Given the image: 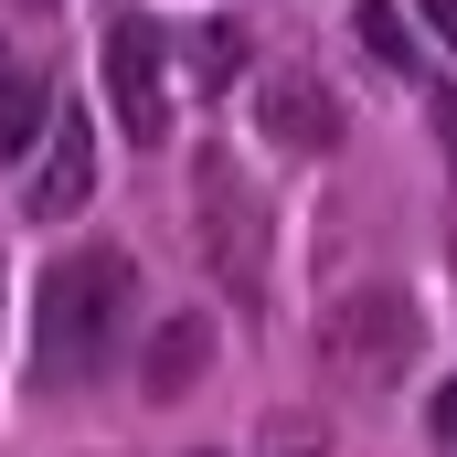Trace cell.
I'll return each instance as SVG.
<instances>
[{"label": "cell", "mask_w": 457, "mask_h": 457, "mask_svg": "<svg viewBox=\"0 0 457 457\" xmlns=\"http://www.w3.org/2000/svg\"><path fill=\"white\" fill-rule=\"evenodd\" d=\"M32 138H54V96H43V75H11L0 86V149L21 160Z\"/></svg>", "instance_id": "cell-8"}, {"label": "cell", "mask_w": 457, "mask_h": 457, "mask_svg": "<svg viewBox=\"0 0 457 457\" xmlns=\"http://www.w3.org/2000/svg\"><path fill=\"white\" fill-rule=\"evenodd\" d=\"M128 309H138V266L117 245H75L43 266V298H32V372L43 383H86L107 372V351L128 341Z\"/></svg>", "instance_id": "cell-1"}, {"label": "cell", "mask_w": 457, "mask_h": 457, "mask_svg": "<svg viewBox=\"0 0 457 457\" xmlns=\"http://www.w3.org/2000/svg\"><path fill=\"white\" fill-rule=\"evenodd\" d=\"M426 436L457 457V383H436V404H426Z\"/></svg>", "instance_id": "cell-12"}, {"label": "cell", "mask_w": 457, "mask_h": 457, "mask_svg": "<svg viewBox=\"0 0 457 457\" xmlns=\"http://www.w3.org/2000/svg\"><path fill=\"white\" fill-rule=\"evenodd\" d=\"M107 96H117V128L138 149L170 138V75H160V21L149 11H117L107 21Z\"/></svg>", "instance_id": "cell-4"}, {"label": "cell", "mask_w": 457, "mask_h": 457, "mask_svg": "<svg viewBox=\"0 0 457 457\" xmlns=\"http://www.w3.org/2000/svg\"><path fill=\"white\" fill-rule=\"evenodd\" d=\"M351 32H361V54H372V64L415 75V32H404V11H394V0H361V11H351Z\"/></svg>", "instance_id": "cell-9"}, {"label": "cell", "mask_w": 457, "mask_h": 457, "mask_svg": "<svg viewBox=\"0 0 457 457\" xmlns=\"http://www.w3.org/2000/svg\"><path fill=\"white\" fill-rule=\"evenodd\" d=\"M320 351H330V372L361 383V394H383V383H404V361H415V309H404V287H351L330 298V320H320Z\"/></svg>", "instance_id": "cell-2"}, {"label": "cell", "mask_w": 457, "mask_h": 457, "mask_svg": "<svg viewBox=\"0 0 457 457\" xmlns=\"http://www.w3.org/2000/svg\"><path fill=\"white\" fill-rule=\"evenodd\" d=\"M255 128H266V138H287V149H330V128H341V117H330V96H320L309 75H266V86H255Z\"/></svg>", "instance_id": "cell-7"}, {"label": "cell", "mask_w": 457, "mask_h": 457, "mask_svg": "<svg viewBox=\"0 0 457 457\" xmlns=\"http://www.w3.org/2000/svg\"><path fill=\"white\" fill-rule=\"evenodd\" d=\"M234 64H245V32H234V21H213V32H203V54H192V86L213 96V86L234 75Z\"/></svg>", "instance_id": "cell-11"}, {"label": "cell", "mask_w": 457, "mask_h": 457, "mask_svg": "<svg viewBox=\"0 0 457 457\" xmlns=\"http://www.w3.org/2000/svg\"><path fill=\"white\" fill-rule=\"evenodd\" d=\"M255 457H330V426L287 404V415H266V426H255Z\"/></svg>", "instance_id": "cell-10"}, {"label": "cell", "mask_w": 457, "mask_h": 457, "mask_svg": "<svg viewBox=\"0 0 457 457\" xmlns=\"http://www.w3.org/2000/svg\"><path fill=\"white\" fill-rule=\"evenodd\" d=\"M203 372H213V320H192V309H181V320H160V330H149V361H138V394H149V404H181Z\"/></svg>", "instance_id": "cell-6"}, {"label": "cell", "mask_w": 457, "mask_h": 457, "mask_svg": "<svg viewBox=\"0 0 457 457\" xmlns=\"http://www.w3.org/2000/svg\"><path fill=\"white\" fill-rule=\"evenodd\" d=\"M86 192H96V138H86V117H54V138H43V160H32L21 213H32V224H75V213H86Z\"/></svg>", "instance_id": "cell-5"}, {"label": "cell", "mask_w": 457, "mask_h": 457, "mask_svg": "<svg viewBox=\"0 0 457 457\" xmlns=\"http://www.w3.org/2000/svg\"><path fill=\"white\" fill-rule=\"evenodd\" d=\"M436 138H447V149H457V96H436Z\"/></svg>", "instance_id": "cell-13"}, {"label": "cell", "mask_w": 457, "mask_h": 457, "mask_svg": "<svg viewBox=\"0 0 457 457\" xmlns=\"http://www.w3.org/2000/svg\"><path fill=\"white\" fill-rule=\"evenodd\" d=\"M192 234H203V266L224 277V298L255 309V298H266V213L245 203V181H234L224 160L192 170Z\"/></svg>", "instance_id": "cell-3"}]
</instances>
